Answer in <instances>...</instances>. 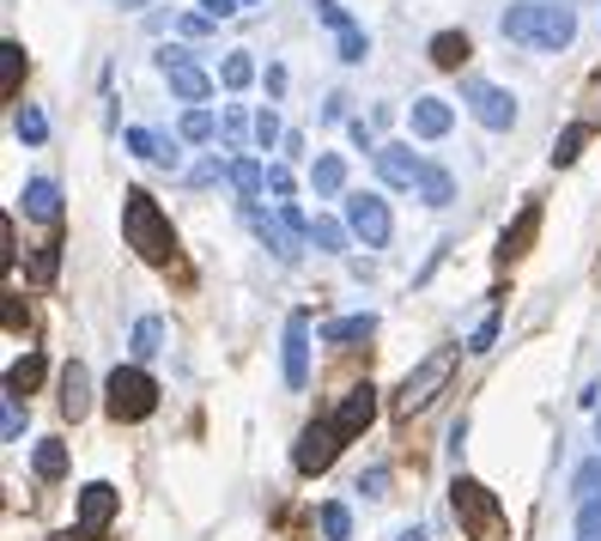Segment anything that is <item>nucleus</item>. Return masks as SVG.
Here are the masks:
<instances>
[{"mask_svg": "<svg viewBox=\"0 0 601 541\" xmlns=\"http://www.w3.org/2000/svg\"><path fill=\"white\" fill-rule=\"evenodd\" d=\"M243 219H249V232L274 250V262H298V250H304V238H292V225L280 219V213H262V207H243Z\"/></svg>", "mask_w": 601, "mask_h": 541, "instance_id": "12", "label": "nucleus"}, {"mask_svg": "<svg viewBox=\"0 0 601 541\" xmlns=\"http://www.w3.org/2000/svg\"><path fill=\"white\" fill-rule=\"evenodd\" d=\"M13 134H19L25 146H43V140H49V122H43V110H37V104H19V110H13Z\"/></svg>", "mask_w": 601, "mask_h": 541, "instance_id": "28", "label": "nucleus"}, {"mask_svg": "<svg viewBox=\"0 0 601 541\" xmlns=\"http://www.w3.org/2000/svg\"><path fill=\"white\" fill-rule=\"evenodd\" d=\"M31 469H37V481H61L67 475V444L61 438H43V444L31 450Z\"/></svg>", "mask_w": 601, "mask_h": 541, "instance_id": "25", "label": "nucleus"}, {"mask_svg": "<svg viewBox=\"0 0 601 541\" xmlns=\"http://www.w3.org/2000/svg\"><path fill=\"white\" fill-rule=\"evenodd\" d=\"M407 122H413V134H419V140H444V134H450V122H456V110H450L444 98H413Z\"/></svg>", "mask_w": 601, "mask_h": 541, "instance_id": "17", "label": "nucleus"}, {"mask_svg": "<svg viewBox=\"0 0 601 541\" xmlns=\"http://www.w3.org/2000/svg\"><path fill=\"white\" fill-rule=\"evenodd\" d=\"M116 499H122V493L116 487H110V481H92V487H79V536H86V541H98V536H104V529H110V517H116Z\"/></svg>", "mask_w": 601, "mask_h": 541, "instance_id": "11", "label": "nucleus"}, {"mask_svg": "<svg viewBox=\"0 0 601 541\" xmlns=\"http://www.w3.org/2000/svg\"><path fill=\"white\" fill-rule=\"evenodd\" d=\"M268 189H274V195H280V201H286V195H292V171H286V165H274V171H268Z\"/></svg>", "mask_w": 601, "mask_h": 541, "instance_id": "47", "label": "nucleus"}, {"mask_svg": "<svg viewBox=\"0 0 601 541\" xmlns=\"http://www.w3.org/2000/svg\"><path fill=\"white\" fill-rule=\"evenodd\" d=\"M340 116H347V92H334V98L322 104V122H340Z\"/></svg>", "mask_w": 601, "mask_h": 541, "instance_id": "48", "label": "nucleus"}, {"mask_svg": "<svg viewBox=\"0 0 601 541\" xmlns=\"http://www.w3.org/2000/svg\"><path fill=\"white\" fill-rule=\"evenodd\" d=\"M310 7H316V19H322L334 37H340V31H353V19H347V7H340V0H310Z\"/></svg>", "mask_w": 601, "mask_h": 541, "instance_id": "39", "label": "nucleus"}, {"mask_svg": "<svg viewBox=\"0 0 601 541\" xmlns=\"http://www.w3.org/2000/svg\"><path fill=\"white\" fill-rule=\"evenodd\" d=\"M377 177L389 189H419V183H426V159H419L413 146H383V153H377Z\"/></svg>", "mask_w": 601, "mask_h": 541, "instance_id": "13", "label": "nucleus"}, {"mask_svg": "<svg viewBox=\"0 0 601 541\" xmlns=\"http://www.w3.org/2000/svg\"><path fill=\"white\" fill-rule=\"evenodd\" d=\"M596 438H601V408H596Z\"/></svg>", "mask_w": 601, "mask_h": 541, "instance_id": "52", "label": "nucleus"}, {"mask_svg": "<svg viewBox=\"0 0 601 541\" xmlns=\"http://www.w3.org/2000/svg\"><path fill=\"white\" fill-rule=\"evenodd\" d=\"M383 487H389V469H371V475H359V493H365V499H383Z\"/></svg>", "mask_w": 601, "mask_h": 541, "instance_id": "45", "label": "nucleus"}, {"mask_svg": "<svg viewBox=\"0 0 601 541\" xmlns=\"http://www.w3.org/2000/svg\"><path fill=\"white\" fill-rule=\"evenodd\" d=\"M371 420H377V390H371V383H353V390L340 396V408H334V426L347 438H359Z\"/></svg>", "mask_w": 601, "mask_h": 541, "instance_id": "14", "label": "nucleus"}, {"mask_svg": "<svg viewBox=\"0 0 601 541\" xmlns=\"http://www.w3.org/2000/svg\"><path fill=\"white\" fill-rule=\"evenodd\" d=\"M219 80L231 86V92H243V86L256 80V61H249L243 49H231V55H225V67H219Z\"/></svg>", "mask_w": 601, "mask_h": 541, "instance_id": "35", "label": "nucleus"}, {"mask_svg": "<svg viewBox=\"0 0 601 541\" xmlns=\"http://www.w3.org/2000/svg\"><path fill=\"white\" fill-rule=\"evenodd\" d=\"M571 493H577L583 505H601V457H589L583 469L571 475Z\"/></svg>", "mask_w": 601, "mask_h": 541, "instance_id": "34", "label": "nucleus"}, {"mask_svg": "<svg viewBox=\"0 0 601 541\" xmlns=\"http://www.w3.org/2000/svg\"><path fill=\"white\" fill-rule=\"evenodd\" d=\"M498 31H504L510 43H529V49H541V55H559V49H571V37H577V13L559 7V0H517V7H504Z\"/></svg>", "mask_w": 601, "mask_h": 541, "instance_id": "1", "label": "nucleus"}, {"mask_svg": "<svg viewBox=\"0 0 601 541\" xmlns=\"http://www.w3.org/2000/svg\"><path fill=\"white\" fill-rule=\"evenodd\" d=\"M158 74L170 80V92L183 98V104H207V98H213V74L189 49H177V43H165V49H158Z\"/></svg>", "mask_w": 601, "mask_h": 541, "instance_id": "6", "label": "nucleus"}, {"mask_svg": "<svg viewBox=\"0 0 601 541\" xmlns=\"http://www.w3.org/2000/svg\"><path fill=\"white\" fill-rule=\"evenodd\" d=\"M19 438H25V408L7 396V444H19Z\"/></svg>", "mask_w": 601, "mask_h": 541, "instance_id": "43", "label": "nucleus"}, {"mask_svg": "<svg viewBox=\"0 0 601 541\" xmlns=\"http://www.w3.org/2000/svg\"><path fill=\"white\" fill-rule=\"evenodd\" d=\"M237 7H243V0H201V19H207V25H219V19H231Z\"/></svg>", "mask_w": 601, "mask_h": 541, "instance_id": "42", "label": "nucleus"}, {"mask_svg": "<svg viewBox=\"0 0 601 541\" xmlns=\"http://www.w3.org/2000/svg\"><path fill=\"white\" fill-rule=\"evenodd\" d=\"M280 371H286V390H304V383H310V317H304V311L286 317V353H280Z\"/></svg>", "mask_w": 601, "mask_h": 541, "instance_id": "10", "label": "nucleus"}, {"mask_svg": "<svg viewBox=\"0 0 601 541\" xmlns=\"http://www.w3.org/2000/svg\"><path fill=\"white\" fill-rule=\"evenodd\" d=\"M371 335H377V317H371V311L322 323V341H328V347H353V341H371Z\"/></svg>", "mask_w": 601, "mask_h": 541, "instance_id": "21", "label": "nucleus"}, {"mask_svg": "<svg viewBox=\"0 0 601 541\" xmlns=\"http://www.w3.org/2000/svg\"><path fill=\"white\" fill-rule=\"evenodd\" d=\"M152 408H158V383H152V371H146V365H116L104 377V414L116 426L146 420Z\"/></svg>", "mask_w": 601, "mask_h": 541, "instance_id": "5", "label": "nucleus"}, {"mask_svg": "<svg viewBox=\"0 0 601 541\" xmlns=\"http://www.w3.org/2000/svg\"><path fill=\"white\" fill-rule=\"evenodd\" d=\"M219 177H231V165H219V159H201L195 171H189V183H195V189H207V183H219Z\"/></svg>", "mask_w": 601, "mask_h": 541, "instance_id": "40", "label": "nucleus"}, {"mask_svg": "<svg viewBox=\"0 0 601 541\" xmlns=\"http://www.w3.org/2000/svg\"><path fill=\"white\" fill-rule=\"evenodd\" d=\"M231 189L243 195V207H256V195L268 189V171L256 159H231Z\"/></svg>", "mask_w": 601, "mask_h": 541, "instance_id": "26", "label": "nucleus"}, {"mask_svg": "<svg viewBox=\"0 0 601 541\" xmlns=\"http://www.w3.org/2000/svg\"><path fill=\"white\" fill-rule=\"evenodd\" d=\"M492 335H498V317H486L480 329L468 335V353H486V347H492Z\"/></svg>", "mask_w": 601, "mask_h": 541, "instance_id": "46", "label": "nucleus"}, {"mask_svg": "<svg viewBox=\"0 0 601 541\" xmlns=\"http://www.w3.org/2000/svg\"><path fill=\"white\" fill-rule=\"evenodd\" d=\"M31 274H37V280H55V274H61V238H49V244H43V250H37V262H31Z\"/></svg>", "mask_w": 601, "mask_h": 541, "instance_id": "38", "label": "nucleus"}, {"mask_svg": "<svg viewBox=\"0 0 601 541\" xmlns=\"http://www.w3.org/2000/svg\"><path fill=\"white\" fill-rule=\"evenodd\" d=\"M49 541H86V536H79V529H67V536H49Z\"/></svg>", "mask_w": 601, "mask_h": 541, "instance_id": "50", "label": "nucleus"}, {"mask_svg": "<svg viewBox=\"0 0 601 541\" xmlns=\"http://www.w3.org/2000/svg\"><path fill=\"white\" fill-rule=\"evenodd\" d=\"M340 444H347V432H340L334 420H310L298 432V444H292V462H298V475H322V469H334Z\"/></svg>", "mask_w": 601, "mask_h": 541, "instance_id": "7", "label": "nucleus"}, {"mask_svg": "<svg viewBox=\"0 0 601 541\" xmlns=\"http://www.w3.org/2000/svg\"><path fill=\"white\" fill-rule=\"evenodd\" d=\"M37 383H43V353H25V359L7 365V396H13V402H25Z\"/></svg>", "mask_w": 601, "mask_h": 541, "instance_id": "22", "label": "nucleus"}, {"mask_svg": "<svg viewBox=\"0 0 601 541\" xmlns=\"http://www.w3.org/2000/svg\"><path fill=\"white\" fill-rule=\"evenodd\" d=\"M61 414L67 420H86L92 414V371L79 365V359H67V371H61Z\"/></svg>", "mask_w": 601, "mask_h": 541, "instance_id": "16", "label": "nucleus"}, {"mask_svg": "<svg viewBox=\"0 0 601 541\" xmlns=\"http://www.w3.org/2000/svg\"><path fill=\"white\" fill-rule=\"evenodd\" d=\"M316 523H322V541H347V536H353V511H347L340 499H328L322 511H316Z\"/></svg>", "mask_w": 601, "mask_h": 541, "instance_id": "30", "label": "nucleus"}, {"mask_svg": "<svg viewBox=\"0 0 601 541\" xmlns=\"http://www.w3.org/2000/svg\"><path fill=\"white\" fill-rule=\"evenodd\" d=\"M19 201H25V213H31L37 225H55V219H61V189H55L49 177H31Z\"/></svg>", "mask_w": 601, "mask_h": 541, "instance_id": "19", "label": "nucleus"}, {"mask_svg": "<svg viewBox=\"0 0 601 541\" xmlns=\"http://www.w3.org/2000/svg\"><path fill=\"white\" fill-rule=\"evenodd\" d=\"M177 134H183V140H195V146L213 140V110H207V104H189L183 122H177Z\"/></svg>", "mask_w": 601, "mask_h": 541, "instance_id": "33", "label": "nucleus"}, {"mask_svg": "<svg viewBox=\"0 0 601 541\" xmlns=\"http://www.w3.org/2000/svg\"><path fill=\"white\" fill-rule=\"evenodd\" d=\"M365 55H371V37H365V31H340V61H347V67H359V61H365Z\"/></svg>", "mask_w": 601, "mask_h": 541, "instance_id": "36", "label": "nucleus"}, {"mask_svg": "<svg viewBox=\"0 0 601 541\" xmlns=\"http://www.w3.org/2000/svg\"><path fill=\"white\" fill-rule=\"evenodd\" d=\"M19 80H25V43H0V98H19Z\"/></svg>", "mask_w": 601, "mask_h": 541, "instance_id": "24", "label": "nucleus"}, {"mask_svg": "<svg viewBox=\"0 0 601 541\" xmlns=\"http://www.w3.org/2000/svg\"><path fill=\"white\" fill-rule=\"evenodd\" d=\"M395 541H426V529H401V536H395Z\"/></svg>", "mask_w": 601, "mask_h": 541, "instance_id": "49", "label": "nucleus"}, {"mask_svg": "<svg viewBox=\"0 0 601 541\" xmlns=\"http://www.w3.org/2000/svg\"><path fill=\"white\" fill-rule=\"evenodd\" d=\"M535 232H541V201H523L517 225H510V232H504V244H498V262H517V256H529Z\"/></svg>", "mask_w": 601, "mask_h": 541, "instance_id": "18", "label": "nucleus"}, {"mask_svg": "<svg viewBox=\"0 0 601 541\" xmlns=\"http://www.w3.org/2000/svg\"><path fill=\"white\" fill-rule=\"evenodd\" d=\"M122 238H128V250L152 268H170V256H177V232H170L165 207H158L146 189H122Z\"/></svg>", "mask_w": 601, "mask_h": 541, "instance_id": "2", "label": "nucleus"}, {"mask_svg": "<svg viewBox=\"0 0 601 541\" xmlns=\"http://www.w3.org/2000/svg\"><path fill=\"white\" fill-rule=\"evenodd\" d=\"M419 201H426V207H450V201H456V177H450V171H438V165H426Z\"/></svg>", "mask_w": 601, "mask_h": 541, "instance_id": "27", "label": "nucleus"}, {"mask_svg": "<svg viewBox=\"0 0 601 541\" xmlns=\"http://www.w3.org/2000/svg\"><path fill=\"white\" fill-rule=\"evenodd\" d=\"M577 541H601V505H583V511H577Z\"/></svg>", "mask_w": 601, "mask_h": 541, "instance_id": "41", "label": "nucleus"}, {"mask_svg": "<svg viewBox=\"0 0 601 541\" xmlns=\"http://www.w3.org/2000/svg\"><path fill=\"white\" fill-rule=\"evenodd\" d=\"M116 7H146V0H116Z\"/></svg>", "mask_w": 601, "mask_h": 541, "instance_id": "51", "label": "nucleus"}, {"mask_svg": "<svg viewBox=\"0 0 601 541\" xmlns=\"http://www.w3.org/2000/svg\"><path fill=\"white\" fill-rule=\"evenodd\" d=\"M256 146H262V153H274V146H280V116H274V104L256 110Z\"/></svg>", "mask_w": 601, "mask_h": 541, "instance_id": "37", "label": "nucleus"}, {"mask_svg": "<svg viewBox=\"0 0 601 541\" xmlns=\"http://www.w3.org/2000/svg\"><path fill=\"white\" fill-rule=\"evenodd\" d=\"M243 128H256V122H249V116H243V110H237V104H231V110H225V140H231V146H237V140H243Z\"/></svg>", "mask_w": 601, "mask_h": 541, "instance_id": "44", "label": "nucleus"}, {"mask_svg": "<svg viewBox=\"0 0 601 541\" xmlns=\"http://www.w3.org/2000/svg\"><path fill=\"white\" fill-rule=\"evenodd\" d=\"M347 225H353V238L365 244V250H383V244L395 238V219H389V201L383 195H347Z\"/></svg>", "mask_w": 601, "mask_h": 541, "instance_id": "8", "label": "nucleus"}, {"mask_svg": "<svg viewBox=\"0 0 601 541\" xmlns=\"http://www.w3.org/2000/svg\"><path fill=\"white\" fill-rule=\"evenodd\" d=\"M347 238H353V225H340V219H310V244H316V250H347Z\"/></svg>", "mask_w": 601, "mask_h": 541, "instance_id": "32", "label": "nucleus"}, {"mask_svg": "<svg viewBox=\"0 0 601 541\" xmlns=\"http://www.w3.org/2000/svg\"><path fill=\"white\" fill-rule=\"evenodd\" d=\"M450 505H456V523H462V536H468V541H510V517H504V505H498L492 487L456 475Z\"/></svg>", "mask_w": 601, "mask_h": 541, "instance_id": "3", "label": "nucleus"}, {"mask_svg": "<svg viewBox=\"0 0 601 541\" xmlns=\"http://www.w3.org/2000/svg\"><path fill=\"white\" fill-rule=\"evenodd\" d=\"M310 189L316 195H340V189H347V159H340V153H322V159L310 165Z\"/></svg>", "mask_w": 601, "mask_h": 541, "instance_id": "23", "label": "nucleus"}, {"mask_svg": "<svg viewBox=\"0 0 601 541\" xmlns=\"http://www.w3.org/2000/svg\"><path fill=\"white\" fill-rule=\"evenodd\" d=\"M426 55H432V67H444V74H462V61L474 55V43H468V31H438Z\"/></svg>", "mask_w": 601, "mask_h": 541, "instance_id": "20", "label": "nucleus"}, {"mask_svg": "<svg viewBox=\"0 0 601 541\" xmlns=\"http://www.w3.org/2000/svg\"><path fill=\"white\" fill-rule=\"evenodd\" d=\"M122 140H128V153H140L146 165H158V171H177V165H183V153H177V140H170V134H152V128H128V134H122Z\"/></svg>", "mask_w": 601, "mask_h": 541, "instance_id": "15", "label": "nucleus"}, {"mask_svg": "<svg viewBox=\"0 0 601 541\" xmlns=\"http://www.w3.org/2000/svg\"><path fill=\"white\" fill-rule=\"evenodd\" d=\"M456 359H462V347H438V353H426L413 371L401 377V390H395V414L401 420H413V414H426L438 396H444V383L456 377Z\"/></svg>", "mask_w": 601, "mask_h": 541, "instance_id": "4", "label": "nucleus"}, {"mask_svg": "<svg viewBox=\"0 0 601 541\" xmlns=\"http://www.w3.org/2000/svg\"><path fill=\"white\" fill-rule=\"evenodd\" d=\"M583 140H589V128H583V122H571V128L553 140V165H559V171H565V165H577V159H583Z\"/></svg>", "mask_w": 601, "mask_h": 541, "instance_id": "31", "label": "nucleus"}, {"mask_svg": "<svg viewBox=\"0 0 601 541\" xmlns=\"http://www.w3.org/2000/svg\"><path fill=\"white\" fill-rule=\"evenodd\" d=\"M152 353H165V317L134 323V359H152Z\"/></svg>", "mask_w": 601, "mask_h": 541, "instance_id": "29", "label": "nucleus"}, {"mask_svg": "<svg viewBox=\"0 0 601 541\" xmlns=\"http://www.w3.org/2000/svg\"><path fill=\"white\" fill-rule=\"evenodd\" d=\"M462 104H468L474 122L492 128V134H504L510 122H517V98H510L504 86H492V80H462Z\"/></svg>", "mask_w": 601, "mask_h": 541, "instance_id": "9", "label": "nucleus"}]
</instances>
